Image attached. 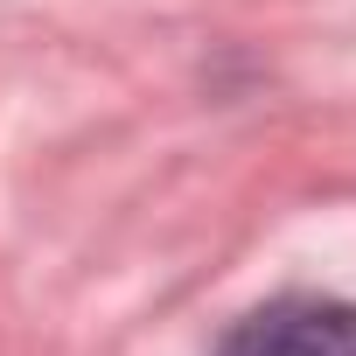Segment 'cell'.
Returning <instances> with one entry per match:
<instances>
[{"label":"cell","mask_w":356,"mask_h":356,"mask_svg":"<svg viewBox=\"0 0 356 356\" xmlns=\"http://www.w3.org/2000/svg\"><path fill=\"white\" fill-rule=\"evenodd\" d=\"M217 356H356V307L349 300H273L245 314Z\"/></svg>","instance_id":"cell-1"}]
</instances>
